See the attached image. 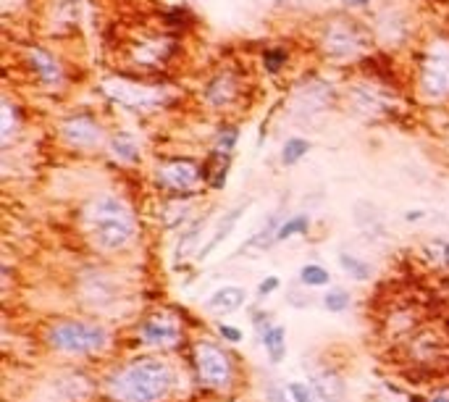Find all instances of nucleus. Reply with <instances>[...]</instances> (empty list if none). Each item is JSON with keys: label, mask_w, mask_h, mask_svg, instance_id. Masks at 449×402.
Instances as JSON below:
<instances>
[{"label": "nucleus", "mask_w": 449, "mask_h": 402, "mask_svg": "<svg viewBox=\"0 0 449 402\" xmlns=\"http://www.w3.org/2000/svg\"><path fill=\"white\" fill-rule=\"evenodd\" d=\"M176 368L163 358L145 355L124 363L105 379L110 402H166L176 389Z\"/></svg>", "instance_id": "f257e3e1"}, {"label": "nucleus", "mask_w": 449, "mask_h": 402, "mask_svg": "<svg viewBox=\"0 0 449 402\" xmlns=\"http://www.w3.org/2000/svg\"><path fill=\"white\" fill-rule=\"evenodd\" d=\"M82 221L87 229V237L95 242V247L103 252H121L129 250L137 242L140 226H137V216L131 211V205L124 197L113 195V192H100L95 195L84 211H82Z\"/></svg>", "instance_id": "f03ea898"}, {"label": "nucleus", "mask_w": 449, "mask_h": 402, "mask_svg": "<svg viewBox=\"0 0 449 402\" xmlns=\"http://www.w3.org/2000/svg\"><path fill=\"white\" fill-rule=\"evenodd\" d=\"M45 342L66 358H95L110 347V332L103 323L87 318H58L48 326Z\"/></svg>", "instance_id": "7ed1b4c3"}, {"label": "nucleus", "mask_w": 449, "mask_h": 402, "mask_svg": "<svg viewBox=\"0 0 449 402\" xmlns=\"http://www.w3.org/2000/svg\"><path fill=\"white\" fill-rule=\"evenodd\" d=\"M192 361H195L200 384L210 392H223L234 384V363L221 344L200 339L192 347Z\"/></svg>", "instance_id": "20e7f679"}, {"label": "nucleus", "mask_w": 449, "mask_h": 402, "mask_svg": "<svg viewBox=\"0 0 449 402\" xmlns=\"http://www.w3.org/2000/svg\"><path fill=\"white\" fill-rule=\"evenodd\" d=\"M181 339H184V329L179 318L171 313H150L137 326V342L152 350H171L181 344Z\"/></svg>", "instance_id": "39448f33"}, {"label": "nucleus", "mask_w": 449, "mask_h": 402, "mask_svg": "<svg viewBox=\"0 0 449 402\" xmlns=\"http://www.w3.org/2000/svg\"><path fill=\"white\" fill-rule=\"evenodd\" d=\"M155 179L169 195H190L200 187L202 171L190 158H171L155 169Z\"/></svg>", "instance_id": "423d86ee"}, {"label": "nucleus", "mask_w": 449, "mask_h": 402, "mask_svg": "<svg viewBox=\"0 0 449 402\" xmlns=\"http://www.w3.org/2000/svg\"><path fill=\"white\" fill-rule=\"evenodd\" d=\"M420 87L434 95V98H444L449 95V45L447 42H436L431 45V51L423 58V69H420Z\"/></svg>", "instance_id": "0eeeda50"}, {"label": "nucleus", "mask_w": 449, "mask_h": 402, "mask_svg": "<svg viewBox=\"0 0 449 402\" xmlns=\"http://www.w3.org/2000/svg\"><path fill=\"white\" fill-rule=\"evenodd\" d=\"M103 92L134 111H148V108L160 105V92L155 87H142V84L126 79H103Z\"/></svg>", "instance_id": "6e6552de"}, {"label": "nucleus", "mask_w": 449, "mask_h": 402, "mask_svg": "<svg viewBox=\"0 0 449 402\" xmlns=\"http://www.w3.org/2000/svg\"><path fill=\"white\" fill-rule=\"evenodd\" d=\"M60 137L74 148H95L103 140V129L92 116H71L60 124Z\"/></svg>", "instance_id": "1a4fd4ad"}, {"label": "nucleus", "mask_w": 449, "mask_h": 402, "mask_svg": "<svg viewBox=\"0 0 449 402\" xmlns=\"http://www.w3.org/2000/svg\"><path fill=\"white\" fill-rule=\"evenodd\" d=\"M308 376H310V387L315 389V394L320 397V402H344V394H347V387L341 382V376L331 368H313L308 365Z\"/></svg>", "instance_id": "9d476101"}, {"label": "nucleus", "mask_w": 449, "mask_h": 402, "mask_svg": "<svg viewBox=\"0 0 449 402\" xmlns=\"http://www.w3.org/2000/svg\"><path fill=\"white\" fill-rule=\"evenodd\" d=\"M349 21H334L329 27V34H326V48H329L334 56H352V53H358L365 40L360 37V30L355 27H347Z\"/></svg>", "instance_id": "9b49d317"}, {"label": "nucleus", "mask_w": 449, "mask_h": 402, "mask_svg": "<svg viewBox=\"0 0 449 402\" xmlns=\"http://www.w3.org/2000/svg\"><path fill=\"white\" fill-rule=\"evenodd\" d=\"M245 302H247V292L242 290V287H237V284H226V287H219V290L210 294L205 308H208L210 313H221V316H223V313L240 311Z\"/></svg>", "instance_id": "f8f14e48"}, {"label": "nucleus", "mask_w": 449, "mask_h": 402, "mask_svg": "<svg viewBox=\"0 0 449 402\" xmlns=\"http://www.w3.org/2000/svg\"><path fill=\"white\" fill-rule=\"evenodd\" d=\"M242 213H245V205H237V208H231L229 213H223L221 216V221L216 223V229H213V237H210L205 245H202V250H200V258H208L213 250H219L223 242L229 240V234L234 231V226L240 223Z\"/></svg>", "instance_id": "ddd939ff"}, {"label": "nucleus", "mask_w": 449, "mask_h": 402, "mask_svg": "<svg viewBox=\"0 0 449 402\" xmlns=\"http://www.w3.org/2000/svg\"><path fill=\"white\" fill-rule=\"evenodd\" d=\"M237 90H240V87H237L234 77L221 74V77H216L213 82H208V87H205V100H208L210 105H216V108H226V105L234 103Z\"/></svg>", "instance_id": "4468645a"}, {"label": "nucleus", "mask_w": 449, "mask_h": 402, "mask_svg": "<svg viewBox=\"0 0 449 402\" xmlns=\"http://www.w3.org/2000/svg\"><path fill=\"white\" fill-rule=\"evenodd\" d=\"M260 344L268 352V361L279 365L287 358V329L281 323H271L268 329L260 332Z\"/></svg>", "instance_id": "2eb2a0df"}, {"label": "nucleus", "mask_w": 449, "mask_h": 402, "mask_svg": "<svg viewBox=\"0 0 449 402\" xmlns=\"http://www.w3.org/2000/svg\"><path fill=\"white\" fill-rule=\"evenodd\" d=\"M30 63H32V69L37 71L42 84H48V87H56L60 82V77H63V69L58 66V60H53V56L40 51V48H34V51L30 53Z\"/></svg>", "instance_id": "dca6fc26"}, {"label": "nucleus", "mask_w": 449, "mask_h": 402, "mask_svg": "<svg viewBox=\"0 0 449 402\" xmlns=\"http://www.w3.org/2000/svg\"><path fill=\"white\" fill-rule=\"evenodd\" d=\"M229 166H231V153L213 150L208 174H205V179H208V184L213 187V190H223V184H226V174H229Z\"/></svg>", "instance_id": "f3484780"}, {"label": "nucleus", "mask_w": 449, "mask_h": 402, "mask_svg": "<svg viewBox=\"0 0 449 402\" xmlns=\"http://www.w3.org/2000/svg\"><path fill=\"white\" fill-rule=\"evenodd\" d=\"M339 266H341V271L347 273L349 279H355V282H368L370 276H373V266H370L365 258L352 255V252H341Z\"/></svg>", "instance_id": "a211bd4d"}, {"label": "nucleus", "mask_w": 449, "mask_h": 402, "mask_svg": "<svg viewBox=\"0 0 449 402\" xmlns=\"http://www.w3.org/2000/svg\"><path fill=\"white\" fill-rule=\"evenodd\" d=\"M110 153H113L121 163H126V166L137 163V158H140L137 145H134V140H131L126 131H119V134L110 137Z\"/></svg>", "instance_id": "6ab92c4d"}, {"label": "nucleus", "mask_w": 449, "mask_h": 402, "mask_svg": "<svg viewBox=\"0 0 449 402\" xmlns=\"http://www.w3.org/2000/svg\"><path fill=\"white\" fill-rule=\"evenodd\" d=\"M299 284H305L310 290H318V287H329L331 284V273L326 266L320 263H305L299 268Z\"/></svg>", "instance_id": "aec40b11"}, {"label": "nucleus", "mask_w": 449, "mask_h": 402, "mask_svg": "<svg viewBox=\"0 0 449 402\" xmlns=\"http://www.w3.org/2000/svg\"><path fill=\"white\" fill-rule=\"evenodd\" d=\"M423 258H426L431 266L449 271V240H441V237L429 240L423 245Z\"/></svg>", "instance_id": "412c9836"}, {"label": "nucleus", "mask_w": 449, "mask_h": 402, "mask_svg": "<svg viewBox=\"0 0 449 402\" xmlns=\"http://www.w3.org/2000/svg\"><path fill=\"white\" fill-rule=\"evenodd\" d=\"M310 229V219L305 216V213H297V216H289V219H284L279 226V231H276V240H273V245H279V242H287L292 240V237H299V234H308Z\"/></svg>", "instance_id": "4be33fe9"}, {"label": "nucleus", "mask_w": 449, "mask_h": 402, "mask_svg": "<svg viewBox=\"0 0 449 402\" xmlns=\"http://www.w3.org/2000/svg\"><path fill=\"white\" fill-rule=\"evenodd\" d=\"M310 153V142L302 140V137H292V140L284 142V148H281V163L284 166H294L299 163L305 155Z\"/></svg>", "instance_id": "5701e85b"}, {"label": "nucleus", "mask_w": 449, "mask_h": 402, "mask_svg": "<svg viewBox=\"0 0 449 402\" xmlns=\"http://www.w3.org/2000/svg\"><path fill=\"white\" fill-rule=\"evenodd\" d=\"M200 237H202V219L192 223L190 229H187L179 237V245H176V261H184V258H190L192 250H195V245L200 242Z\"/></svg>", "instance_id": "b1692460"}, {"label": "nucleus", "mask_w": 449, "mask_h": 402, "mask_svg": "<svg viewBox=\"0 0 449 402\" xmlns=\"http://www.w3.org/2000/svg\"><path fill=\"white\" fill-rule=\"evenodd\" d=\"M349 305H352V294L347 290H341V287H334L323 294V308L329 313H344L349 311Z\"/></svg>", "instance_id": "393cba45"}, {"label": "nucleus", "mask_w": 449, "mask_h": 402, "mask_svg": "<svg viewBox=\"0 0 449 402\" xmlns=\"http://www.w3.org/2000/svg\"><path fill=\"white\" fill-rule=\"evenodd\" d=\"M287 392H289L292 402H320V397L315 394V389L305 382H289L287 384Z\"/></svg>", "instance_id": "a878e982"}, {"label": "nucleus", "mask_w": 449, "mask_h": 402, "mask_svg": "<svg viewBox=\"0 0 449 402\" xmlns=\"http://www.w3.org/2000/svg\"><path fill=\"white\" fill-rule=\"evenodd\" d=\"M219 334H221V339H226V342L231 344H240L242 339H245L240 326H231V323H219Z\"/></svg>", "instance_id": "bb28decb"}, {"label": "nucleus", "mask_w": 449, "mask_h": 402, "mask_svg": "<svg viewBox=\"0 0 449 402\" xmlns=\"http://www.w3.org/2000/svg\"><path fill=\"white\" fill-rule=\"evenodd\" d=\"M281 287V279L279 276H263L260 279V284H258V297L260 300H266L268 294H273V292L279 290Z\"/></svg>", "instance_id": "cd10ccee"}, {"label": "nucleus", "mask_w": 449, "mask_h": 402, "mask_svg": "<svg viewBox=\"0 0 449 402\" xmlns=\"http://www.w3.org/2000/svg\"><path fill=\"white\" fill-rule=\"evenodd\" d=\"M266 400L268 402H292L287 387H279V384H266Z\"/></svg>", "instance_id": "c85d7f7f"}, {"label": "nucleus", "mask_w": 449, "mask_h": 402, "mask_svg": "<svg viewBox=\"0 0 449 402\" xmlns=\"http://www.w3.org/2000/svg\"><path fill=\"white\" fill-rule=\"evenodd\" d=\"M284 58H287V56H284V51H279V48H276V51H266V69L279 71Z\"/></svg>", "instance_id": "c756f323"}, {"label": "nucleus", "mask_w": 449, "mask_h": 402, "mask_svg": "<svg viewBox=\"0 0 449 402\" xmlns=\"http://www.w3.org/2000/svg\"><path fill=\"white\" fill-rule=\"evenodd\" d=\"M426 402H449V389H439L436 394H431Z\"/></svg>", "instance_id": "7c9ffc66"}, {"label": "nucleus", "mask_w": 449, "mask_h": 402, "mask_svg": "<svg viewBox=\"0 0 449 402\" xmlns=\"http://www.w3.org/2000/svg\"><path fill=\"white\" fill-rule=\"evenodd\" d=\"M405 219H408V221H418V219H423V211H410Z\"/></svg>", "instance_id": "2f4dec72"}, {"label": "nucleus", "mask_w": 449, "mask_h": 402, "mask_svg": "<svg viewBox=\"0 0 449 402\" xmlns=\"http://www.w3.org/2000/svg\"><path fill=\"white\" fill-rule=\"evenodd\" d=\"M349 6H368V0H344Z\"/></svg>", "instance_id": "473e14b6"}]
</instances>
